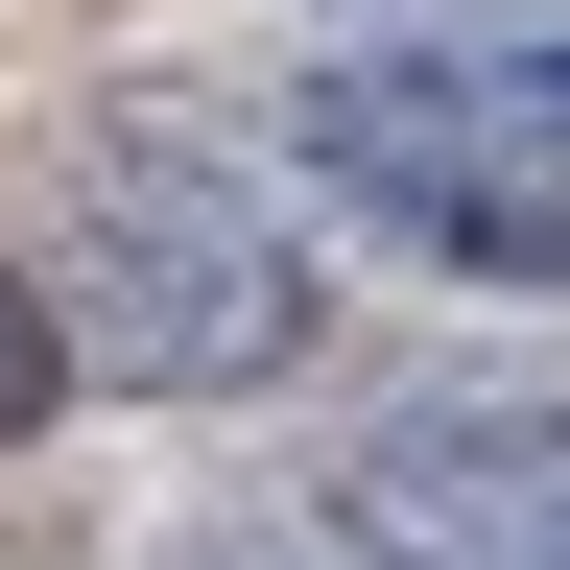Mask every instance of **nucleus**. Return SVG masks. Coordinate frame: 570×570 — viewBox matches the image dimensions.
I'll list each match as a JSON object with an SVG mask.
<instances>
[{
  "label": "nucleus",
  "instance_id": "obj_1",
  "mask_svg": "<svg viewBox=\"0 0 570 570\" xmlns=\"http://www.w3.org/2000/svg\"><path fill=\"white\" fill-rule=\"evenodd\" d=\"M24 285H48V333L96 356L119 404H238V381H285V356L333 333L285 190L214 167V142H167V119H71L48 142V262Z\"/></svg>",
  "mask_w": 570,
  "mask_h": 570
},
{
  "label": "nucleus",
  "instance_id": "obj_2",
  "mask_svg": "<svg viewBox=\"0 0 570 570\" xmlns=\"http://www.w3.org/2000/svg\"><path fill=\"white\" fill-rule=\"evenodd\" d=\"M285 167L356 190L381 238L475 262V285H570V24H475V48H356L285 96Z\"/></svg>",
  "mask_w": 570,
  "mask_h": 570
},
{
  "label": "nucleus",
  "instance_id": "obj_3",
  "mask_svg": "<svg viewBox=\"0 0 570 570\" xmlns=\"http://www.w3.org/2000/svg\"><path fill=\"white\" fill-rule=\"evenodd\" d=\"M356 570H570V381H404L333 475Z\"/></svg>",
  "mask_w": 570,
  "mask_h": 570
},
{
  "label": "nucleus",
  "instance_id": "obj_4",
  "mask_svg": "<svg viewBox=\"0 0 570 570\" xmlns=\"http://www.w3.org/2000/svg\"><path fill=\"white\" fill-rule=\"evenodd\" d=\"M48 404H71V333H48V285L0 262V428H48Z\"/></svg>",
  "mask_w": 570,
  "mask_h": 570
},
{
  "label": "nucleus",
  "instance_id": "obj_5",
  "mask_svg": "<svg viewBox=\"0 0 570 570\" xmlns=\"http://www.w3.org/2000/svg\"><path fill=\"white\" fill-rule=\"evenodd\" d=\"M167 570H356V547H285V523H214V547H167Z\"/></svg>",
  "mask_w": 570,
  "mask_h": 570
}]
</instances>
